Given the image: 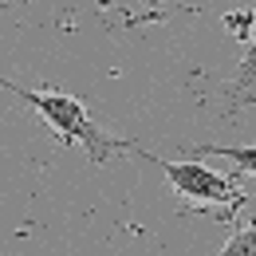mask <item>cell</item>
Wrapping results in <instances>:
<instances>
[{"label":"cell","instance_id":"6da1fadb","mask_svg":"<svg viewBox=\"0 0 256 256\" xmlns=\"http://www.w3.org/2000/svg\"><path fill=\"white\" fill-rule=\"evenodd\" d=\"M0 87H4L8 95H16L20 102H28L36 114L60 134L64 146H83L87 158L95 162V166L110 162V154H118V150H138L130 138H114L110 130H102L75 95L44 91V87H20V83H8V79H0Z\"/></svg>","mask_w":256,"mask_h":256},{"label":"cell","instance_id":"7a4b0ae2","mask_svg":"<svg viewBox=\"0 0 256 256\" xmlns=\"http://www.w3.org/2000/svg\"><path fill=\"white\" fill-rule=\"evenodd\" d=\"M134 154H142L146 162H158L162 178L174 186L178 197H186V201L201 205V209H221L224 224H232V213L244 205L240 186H236L232 178L217 174V170H209L205 162H197V158H193V162H162V158H154V154H146L142 146H138Z\"/></svg>","mask_w":256,"mask_h":256},{"label":"cell","instance_id":"3957f363","mask_svg":"<svg viewBox=\"0 0 256 256\" xmlns=\"http://www.w3.org/2000/svg\"><path fill=\"white\" fill-rule=\"evenodd\" d=\"M193 158H224L236 166V174H256V146H197Z\"/></svg>","mask_w":256,"mask_h":256},{"label":"cell","instance_id":"277c9868","mask_svg":"<svg viewBox=\"0 0 256 256\" xmlns=\"http://www.w3.org/2000/svg\"><path fill=\"white\" fill-rule=\"evenodd\" d=\"M256 87V28L248 36V52H244V60H240V71H236V83H232V91L236 95H248Z\"/></svg>","mask_w":256,"mask_h":256},{"label":"cell","instance_id":"5b68a950","mask_svg":"<svg viewBox=\"0 0 256 256\" xmlns=\"http://www.w3.org/2000/svg\"><path fill=\"white\" fill-rule=\"evenodd\" d=\"M221 256H256V221L244 224V228H236V232L228 236V244L221 248Z\"/></svg>","mask_w":256,"mask_h":256},{"label":"cell","instance_id":"8992f818","mask_svg":"<svg viewBox=\"0 0 256 256\" xmlns=\"http://www.w3.org/2000/svg\"><path fill=\"white\" fill-rule=\"evenodd\" d=\"M146 4H158V0H146Z\"/></svg>","mask_w":256,"mask_h":256}]
</instances>
